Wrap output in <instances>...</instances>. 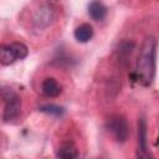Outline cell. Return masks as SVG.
<instances>
[{
	"mask_svg": "<svg viewBox=\"0 0 159 159\" xmlns=\"http://www.w3.org/2000/svg\"><path fill=\"white\" fill-rule=\"evenodd\" d=\"M29 55V48L25 43L15 41L11 43L0 45V65L10 66L14 62L25 58Z\"/></svg>",
	"mask_w": 159,
	"mask_h": 159,
	"instance_id": "3",
	"label": "cell"
},
{
	"mask_svg": "<svg viewBox=\"0 0 159 159\" xmlns=\"http://www.w3.org/2000/svg\"><path fill=\"white\" fill-rule=\"evenodd\" d=\"M39 111L42 112V113H46V114H51V116H56V117H60L65 113V109L60 106H56V104H45V106H41L39 107Z\"/></svg>",
	"mask_w": 159,
	"mask_h": 159,
	"instance_id": "12",
	"label": "cell"
},
{
	"mask_svg": "<svg viewBox=\"0 0 159 159\" xmlns=\"http://www.w3.org/2000/svg\"><path fill=\"white\" fill-rule=\"evenodd\" d=\"M78 152H77V148L75 147V144L72 142H66L63 143L60 149L57 150L56 153V157L58 158H65V159H75V158H78Z\"/></svg>",
	"mask_w": 159,
	"mask_h": 159,
	"instance_id": "11",
	"label": "cell"
},
{
	"mask_svg": "<svg viewBox=\"0 0 159 159\" xmlns=\"http://www.w3.org/2000/svg\"><path fill=\"white\" fill-rule=\"evenodd\" d=\"M0 98L5 102L2 119L5 122H10V120L16 119L20 114V111H21L20 96L14 89H11L10 87H1L0 88Z\"/></svg>",
	"mask_w": 159,
	"mask_h": 159,
	"instance_id": "2",
	"label": "cell"
},
{
	"mask_svg": "<svg viewBox=\"0 0 159 159\" xmlns=\"http://www.w3.org/2000/svg\"><path fill=\"white\" fill-rule=\"evenodd\" d=\"M135 50V42L132 40H124L118 45L117 48V60L122 66H127L128 61Z\"/></svg>",
	"mask_w": 159,
	"mask_h": 159,
	"instance_id": "7",
	"label": "cell"
},
{
	"mask_svg": "<svg viewBox=\"0 0 159 159\" xmlns=\"http://www.w3.org/2000/svg\"><path fill=\"white\" fill-rule=\"evenodd\" d=\"M157 45H158L157 39L150 35L144 39L139 50L133 77H134V81H137L143 87H150L155 78Z\"/></svg>",
	"mask_w": 159,
	"mask_h": 159,
	"instance_id": "1",
	"label": "cell"
},
{
	"mask_svg": "<svg viewBox=\"0 0 159 159\" xmlns=\"http://www.w3.org/2000/svg\"><path fill=\"white\" fill-rule=\"evenodd\" d=\"M41 91L46 97H57L60 96V93L62 92V87L60 86V83L52 78V77H47L42 81L41 84Z\"/></svg>",
	"mask_w": 159,
	"mask_h": 159,
	"instance_id": "8",
	"label": "cell"
},
{
	"mask_svg": "<svg viewBox=\"0 0 159 159\" xmlns=\"http://www.w3.org/2000/svg\"><path fill=\"white\" fill-rule=\"evenodd\" d=\"M53 15H55V10L50 4H43L42 6H40V9L36 11L35 16H34V24L37 29H45L47 27L51 21L53 20Z\"/></svg>",
	"mask_w": 159,
	"mask_h": 159,
	"instance_id": "6",
	"label": "cell"
},
{
	"mask_svg": "<svg viewBox=\"0 0 159 159\" xmlns=\"http://www.w3.org/2000/svg\"><path fill=\"white\" fill-rule=\"evenodd\" d=\"M137 157L138 158H153L149 150L148 144V124L144 117H140L138 119V149H137Z\"/></svg>",
	"mask_w": 159,
	"mask_h": 159,
	"instance_id": "5",
	"label": "cell"
},
{
	"mask_svg": "<svg viewBox=\"0 0 159 159\" xmlns=\"http://www.w3.org/2000/svg\"><path fill=\"white\" fill-rule=\"evenodd\" d=\"M73 36L78 42L86 43L93 37V27L89 24H81L73 31Z\"/></svg>",
	"mask_w": 159,
	"mask_h": 159,
	"instance_id": "9",
	"label": "cell"
},
{
	"mask_svg": "<svg viewBox=\"0 0 159 159\" xmlns=\"http://www.w3.org/2000/svg\"><path fill=\"white\" fill-rule=\"evenodd\" d=\"M88 14L94 21H102L107 15V7L99 1H92L88 5Z\"/></svg>",
	"mask_w": 159,
	"mask_h": 159,
	"instance_id": "10",
	"label": "cell"
},
{
	"mask_svg": "<svg viewBox=\"0 0 159 159\" xmlns=\"http://www.w3.org/2000/svg\"><path fill=\"white\" fill-rule=\"evenodd\" d=\"M106 128L117 143L127 142L129 137V125L127 119L120 114L111 116L106 122Z\"/></svg>",
	"mask_w": 159,
	"mask_h": 159,
	"instance_id": "4",
	"label": "cell"
}]
</instances>
